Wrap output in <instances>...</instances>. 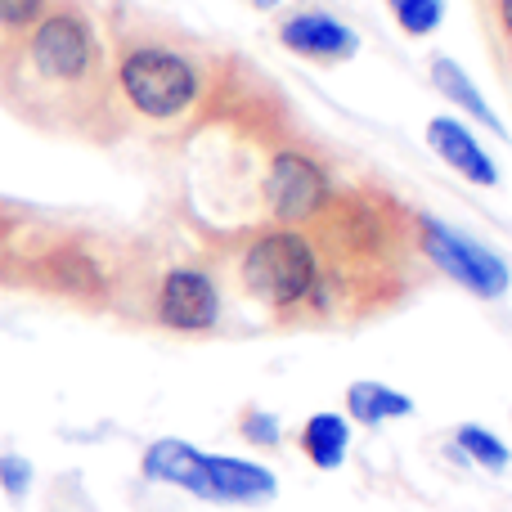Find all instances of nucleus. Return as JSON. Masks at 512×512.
Returning a JSON list of instances; mask_svg holds the SVG:
<instances>
[{
  "label": "nucleus",
  "mask_w": 512,
  "mask_h": 512,
  "mask_svg": "<svg viewBox=\"0 0 512 512\" xmlns=\"http://www.w3.org/2000/svg\"><path fill=\"white\" fill-rule=\"evenodd\" d=\"M243 283L252 288L256 301H265L274 310L301 306L319 283L315 248L297 230H265L243 252Z\"/></svg>",
  "instance_id": "1"
},
{
  "label": "nucleus",
  "mask_w": 512,
  "mask_h": 512,
  "mask_svg": "<svg viewBox=\"0 0 512 512\" xmlns=\"http://www.w3.org/2000/svg\"><path fill=\"white\" fill-rule=\"evenodd\" d=\"M122 95L131 99L135 113L153 117V122H171L198 99V72L185 54L167 50V45H135L126 50L122 68Z\"/></svg>",
  "instance_id": "2"
},
{
  "label": "nucleus",
  "mask_w": 512,
  "mask_h": 512,
  "mask_svg": "<svg viewBox=\"0 0 512 512\" xmlns=\"http://www.w3.org/2000/svg\"><path fill=\"white\" fill-rule=\"evenodd\" d=\"M27 59L41 72L45 81H59V86H77L95 72L99 45L90 23L77 14V9H54V14H41L27 36Z\"/></svg>",
  "instance_id": "3"
},
{
  "label": "nucleus",
  "mask_w": 512,
  "mask_h": 512,
  "mask_svg": "<svg viewBox=\"0 0 512 512\" xmlns=\"http://www.w3.org/2000/svg\"><path fill=\"white\" fill-rule=\"evenodd\" d=\"M418 234H423V252L432 256L436 270H445L454 283H463L472 297L499 301L512 288L508 265L499 261L490 248L472 243L468 234H459L454 225L436 221V216H418Z\"/></svg>",
  "instance_id": "4"
},
{
  "label": "nucleus",
  "mask_w": 512,
  "mask_h": 512,
  "mask_svg": "<svg viewBox=\"0 0 512 512\" xmlns=\"http://www.w3.org/2000/svg\"><path fill=\"white\" fill-rule=\"evenodd\" d=\"M265 203H270L274 221L283 230H292L301 221H315L333 203L328 171L315 158H306V153H279L270 162V176H265Z\"/></svg>",
  "instance_id": "5"
},
{
  "label": "nucleus",
  "mask_w": 512,
  "mask_h": 512,
  "mask_svg": "<svg viewBox=\"0 0 512 512\" xmlns=\"http://www.w3.org/2000/svg\"><path fill=\"white\" fill-rule=\"evenodd\" d=\"M158 319L176 333H207V328L221 319V292L194 265H180L162 279L158 292Z\"/></svg>",
  "instance_id": "6"
},
{
  "label": "nucleus",
  "mask_w": 512,
  "mask_h": 512,
  "mask_svg": "<svg viewBox=\"0 0 512 512\" xmlns=\"http://www.w3.org/2000/svg\"><path fill=\"white\" fill-rule=\"evenodd\" d=\"M279 41L288 45L292 54L315 59V63H342V59L360 54L355 27H346L342 18L324 14V9H301V14H292L288 23L279 27Z\"/></svg>",
  "instance_id": "7"
},
{
  "label": "nucleus",
  "mask_w": 512,
  "mask_h": 512,
  "mask_svg": "<svg viewBox=\"0 0 512 512\" xmlns=\"http://www.w3.org/2000/svg\"><path fill=\"white\" fill-rule=\"evenodd\" d=\"M427 144L436 149V158H441L445 167H454L463 180H472V185H495L499 180L486 149H481L468 126L454 122V117H432V122H427Z\"/></svg>",
  "instance_id": "8"
},
{
  "label": "nucleus",
  "mask_w": 512,
  "mask_h": 512,
  "mask_svg": "<svg viewBox=\"0 0 512 512\" xmlns=\"http://www.w3.org/2000/svg\"><path fill=\"white\" fill-rule=\"evenodd\" d=\"M144 477L180 486L198 499H212V481H207V454L185 441H153L144 450Z\"/></svg>",
  "instance_id": "9"
},
{
  "label": "nucleus",
  "mask_w": 512,
  "mask_h": 512,
  "mask_svg": "<svg viewBox=\"0 0 512 512\" xmlns=\"http://www.w3.org/2000/svg\"><path fill=\"white\" fill-rule=\"evenodd\" d=\"M207 481L216 504H256V499H274L279 490V481L265 468L248 459H221V454H207Z\"/></svg>",
  "instance_id": "10"
},
{
  "label": "nucleus",
  "mask_w": 512,
  "mask_h": 512,
  "mask_svg": "<svg viewBox=\"0 0 512 512\" xmlns=\"http://www.w3.org/2000/svg\"><path fill=\"white\" fill-rule=\"evenodd\" d=\"M432 81H436V90H441V95H450L454 104L463 108V113H472L477 122H486L495 135H508V131H504V117H499L495 108L481 99V90L472 86V77L450 59V54H436V59H432Z\"/></svg>",
  "instance_id": "11"
},
{
  "label": "nucleus",
  "mask_w": 512,
  "mask_h": 512,
  "mask_svg": "<svg viewBox=\"0 0 512 512\" xmlns=\"http://www.w3.org/2000/svg\"><path fill=\"white\" fill-rule=\"evenodd\" d=\"M301 450H306V459L324 472L342 468L346 450H351V427H346V418L342 414H315L306 423V432H301Z\"/></svg>",
  "instance_id": "12"
},
{
  "label": "nucleus",
  "mask_w": 512,
  "mask_h": 512,
  "mask_svg": "<svg viewBox=\"0 0 512 512\" xmlns=\"http://www.w3.org/2000/svg\"><path fill=\"white\" fill-rule=\"evenodd\" d=\"M346 409H351V418L373 427V423H387V418H405L409 409H414V400L400 396L387 382H355V387L346 391Z\"/></svg>",
  "instance_id": "13"
},
{
  "label": "nucleus",
  "mask_w": 512,
  "mask_h": 512,
  "mask_svg": "<svg viewBox=\"0 0 512 512\" xmlns=\"http://www.w3.org/2000/svg\"><path fill=\"white\" fill-rule=\"evenodd\" d=\"M459 450L468 454L472 463H481V468H490V472H504L508 468V445L499 441L495 432H486V427H459Z\"/></svg>",
  "instance_id": "14"
},
{
  "label": "nucleus",
  "mask_w": 512,
  "mask_h": 512,
  "mask_svg": "<svg viewBox=\"0 0 512 512\" xmlns=\"http://www.w3.org/2000/svg\"><path fill=\"white\" fill-rule=\"evenodd\" d=\"M387 5L409 36H432L445 18V0H387Z\"/></svg>",
  "instance_id": "15"
},
{
  "label": "nucleus",
  "mask_w": 512,
  "mask_h": 512,
  "mask_svg": "<svg viewBox=\"0 0 512 512\" xmlns=\"http://www.w3.org/2000/svg\"><path fill=\"white\" fill-rule=\"evenodd\" d=\"M0 490L9 499H23L32 490V463L23 454H0Z\"/></svg>",
  "instance_id": "16"
},
{
  "label": "nucleus",
  "mask_w": 512,
  "mask_h": 512,
  "mask_svg": "<svg viewBox=\"0 0 512 512\" xmlns=\"http://www.w3.org/2000/svg\"><path fill=\"white\" fill-rule=\"evenodd\" d=\"M41 14H45V0H0V27H9V32L36 27Z\"/></svg>",
  "instance_id": "17"
},
{
  "label": "nucleus",
  "mask_w": 512,
  "mask_h": 512,
  "mask_svg": "<svg viewBox=\"0 0 512 512\" xmlns=\"http://www.w3.org/2000/svg\"><path fill=\"white\" fill-rule=\"evenodd\" d=\"M243 436L252 445H279V423L270 414H248L243 418Z\"/></svg>",
  "instance_id": "18"
},
{
  "label": "nucleus",
  "mask_w": 512,
  "mask_h": 512,
  "mask_svg": "<svg viewBox=\"0 0 512 512\" xmlns=\"http://www.w3.org/2000/svg\"><path fill=\"white\" fill-rule=\"evenodd\" d=\"M499 23H504V32L512 36V0H499Z\"/></svg>",
  "instance_id": "19"
},
{
  "label": "nucleus",
  "mask_w": 512,
  "mask_h": 512,
  "mask_svg": "<svg viewBox=\"0 0 512 512\" xmlns=\"http://www.w3.org/2000/svg\"><path fill=\"white\" fill-rule=\"evenodd\" d=\"M252 5H256V9H274V5H279V0H252Z\"/></svg>",
  "instance_id": "20"
}]
</instances>
